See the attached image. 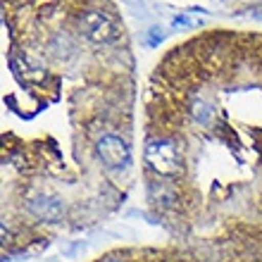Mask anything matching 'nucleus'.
Masks as SVG:
<instances>
[{
  "instance_id": "f257e3e1",
  "label": "nucleus",
  "mask_w": 262,
  "mask_h": 262,
  "mask_svg": "<svg viewBox=\"0 0 262 262\" xmlns=\"http://www.w3.org/2000/svg\"><path fill=\"white\" fill-rule=\"evenodd\" d=\"M145 162L162 177H172L181 169V155L172 141H150L145 145Z\"/></svg>"
},
{
  "instance_id": "f03ea898",
  "label": "nucleus",
  "mask_w": 262,
  "mask_h": 262,
  "mask_svg": "<svg viewBox=\"0 0 262 262\" xmlns=\"http://www.w3.org/2000/svg\"><path fill=\"white\" fill-rule=\"evenodd\" d=\"M81 31L93 43H110L119 36L117 21L103 10H89L81 17Z\"/></svg>"
},
{
  "instance_id": "7ed1b4c3",
  "label": "nucleus",
  "mask_w": 262,
  "mask_h": 262,
  "mask_svg": "<svg viewBox=\"0 0 262 262\" xmlns=\"http://www.w3.org/2000/svg\"><path fill=\"white\" fill-rule=\"evenodd\" d=\"M98 158L103 160L105 167L110 169H124L126 165L131 162V150L126 141H122L119 136H112V134H105L96 145Z\"/></svg>"
},
{
  "instance_id": "20e7f679",
  "label": "nucleus",
  "mask_w": 262,
  "mask_h": 262,
  "mask_svg": "<svg viewBox=\"0 0 262 262\" xmlns=\"http://www.w3.org/2000/svg\"><path fill=\"white\" fill-rule=\"evenodd\" d=\"M29 210H31L38 220H46V222H57V220H62V214H64L62 203L55 198H46V195L31 200V203H29Z\"/></svg>"
},
{
  "instance_id": "39448f33",
  "label": "nucleus",
  "mask_w": 262,
  "mask_h": 262,
  "mask_svg": "<svg viewBox=\"0 0 262 262\" xmlns=\"http://www.w3.org/2000/svg\"><path fill=\"white\" fill-rule=\"evenodd\" d=\"M105 262H124V260H105Z\"/></svg>"
}]
</instances>
